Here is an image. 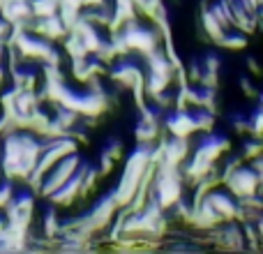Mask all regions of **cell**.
Segmentation results:
<instances>
[{"label": "cell", "instance_id": "obj_1", "mask_svg": "<svg viewBox=\"0 0 263 254\" xmlns=\"http://www.w3.org/2000/svg\"><path fill=\"white\" fill-rule=\"evenodd\" d=\"M79 167H81V157H79V153L65 155L58 164H53V167L46 171L44 180H42V187H40V196H42V199L51 196L60 185H65V183H67L69 178L77 173Z\"/></svg>", "mask_w": 263, "mask_h": 254}, {"label": "cell", "instance_id": "obj_2", "mask_svg": "<svg viewBox=\"0 0 263 254\" xmlns=\"http://www.w3.org/2000/svg\"><path fill=\"white\" fill-rule=\"evenodd\" d=\"M222 185L227 187L238 201L247 199V196H254V194L261 192L259 178H256V171L252 169V164H240V167H236L222 180Z\"/></svg>", "mask_w": 263, "mask_h": 254}, {"label": "cell", "instance_id": "obj_3", "mask_svg": "<svg viewBox=\"0 0 263 254\" xmlns=\"http://www.w3.org/2000/svg\"><path fill=\"white\" fill-rule=\"evenodd\" d=\"M118 213H120L118 201L114 199V194H106V196H102L100 201H95V206L86 213V222H88V227H90V231L97 236V233L114 227Z\"/></svg>", "mask_w": 263, "mask_h": 254}, {"label": "cell", "instance_id": "obj_4", "mask_svg": "<svg viewBox=\"0 0 263 254\" xmlns=\"http://www.w3.org/2000/svg\"><path fill=\"white\" fill-rule=\"evenodd\" d=\"M164 132H168L171 136H182V139H192L199 132L196 125L194 111L192 109H171L168 116L164 118Z\"/></svg>", "mask_w": 263, "mask_h": 254}, {"label": "cell", "instance_id": "obj_5", "mask_svg": "<svg viewBox=\"0 0 263 254\" xmlns=\"http://www.w3.org/2000/svg\"><path fill=\"white\" fill-rule=\"evenodd\" d=\"M35 35H40L42 40L51 42V44H55V42H63L65 37L69 35L67 26L63 23V19L58 16V14H53V16H42V19H35L32 21V28H30Z\"/></svg>", "mask_w": 263, "mask_h": 254}, {"label": "cell", "instance_id": "obj_6", "mask_svg": "<svg viewBox=\"0 0 263 254\" xmlns=\"http://www.w3.org/2000/svg\"><path fill=\"white\" fill-rule=\"evenodd\" d=\"M215 46H219V49H227V51H242L247 46V32L238 30V28H231V30L224 32V37Z\"/></svg>", "mask_w": 263, "mask_h": 254}, {"label": "cell", "instance_id": "obj_7", "mask_svg": "<svg viewBox=\"0 0 263 254\" xmlns=\"http://www.w3.org/2000/svg\"><path fill=\"white\" fill-rule=\"evenodd\" d=\"M261 155H263V139L261 136H252V139H247L245 143H242L240 157L245 159V162H252V159L261 157Z\"/></svg>", "mask_w": 263, "mask_h": 254}, {"label": "cell", "instance_id": "obj_8", "mask_svg": "<svg viewBox=\"0 0 263 254\" xmlns=\"http://www.w3.org/2000/svg\"><path fill=\"white\" fill-rule=\"evenodd\" d=\"M250 134L263 139V106L261 104L250 114Z\"/></svg>", "mask_w": 263, "mask_h": 254}, {"label": "cell", "instance_id": "obj_9", "mask_svg": "<svg viewBox=\"0 0 263 254\" xmlns=\"http://www.w3.org/2000/svg\"><path fill=\"white\" fill-rule=\"evenodd\" d=\"M102 153H106L111 159L120 162V159H123V153H125V150H123V141H120V139H111L109 143H106V148L102 150Z\"/></svg>", "mask_w": 263, "mask_h": 254}, {"label": "cell", "instance_id": "obj_10", "mask_svg": "<svg viewBox=\"0 0 263 254\" xmlns=\"http://www.w3.org/2000/svg\"><path fill=\"white\" fill-rule=\"evenodd\" d=\"M252 169L256 171V178H259V185H261V192H263V155L261 157H256V159H252Z\"/></svg>", "mask_w": 263, "mask_h": 254}, {"label": "cell", "instance_id": "obj_11", "mask_svg": "<svg viewBox=\"0 0 263 254\" xmlns=\"http://www.w3.org/2000/svg\"><path fill=\"white\" fill-rule=\"evenodd\" d=\"M240 88L245 90V95H247V97H256V95H259V93L254 90V83H252L250 79H240Z\"/></svg>", "mask_w": 263, "mask_h": 254}, {"label": "cell", "instance_id": "obj_12", "mask_svg": "<svg viewBox=\"0 0 263 254\" xmlns=\"http://www.w3.org/2000/svg\"><path fill=\"white\" fill-rule=\"evenodd\" d=\"M247 67H250L252 74H261V67H259V63H256L254 58H247Z\"/></svg>", "mask_w": 263, "mask_h": 254}, {"label": "cell", "instance_id": "obj_13", "mask_svg": "<svg viewBox=\"0 0 263 254\" xmlns=\"http://www.w3.org/2000/svg\"><path fill=\"white\" fill-rule=\"evenodd\" d=\"M259 100H261V106H263V95H261V97H259Z\"/></svg>", "mask_w": 263, "mask_h": 254}, {"label": "cell", "instance_id": "obj_14", "mask_svg": "<svg viewBox=\"0 0 263 254\" xmlns=\"http://www.w3.org/2000/svg\"><path fill=\"white\" fill-rule=\"evenodd\" d=\"M261 199H263V192H261Z\"/></svg>", "mask_w": 263, "mask_h": 254}]
</instances>
